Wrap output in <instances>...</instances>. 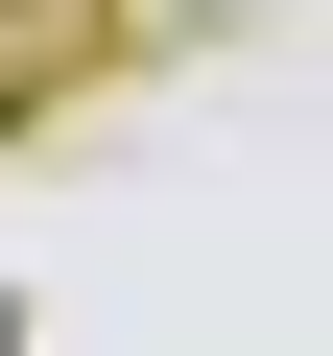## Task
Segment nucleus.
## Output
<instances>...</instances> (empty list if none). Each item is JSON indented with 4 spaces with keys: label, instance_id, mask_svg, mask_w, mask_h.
I'll return each mask as SVG.
<instances>
[{
    "label": "nucleus",
    "instance_id": "obj_1",
    "mask_svg": "<svg viewBox=\"0 0 333 356\" xmlns=\"http://www.w3.org/2000/svg\"><path fill=\"white\" fill-rule=\"evenodd\" d=\"M0 356H24V309H0Z\"/></svg>",
    "mask_w": 333,
    "mask_h": 356
}]
</instances>
